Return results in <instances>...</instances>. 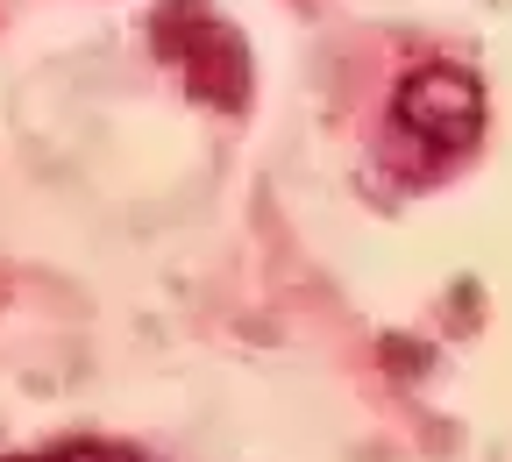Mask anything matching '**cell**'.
<instances>
[{"label": "cell", "mask_w": 512, "mask_h": 462, "mask_svg": "<svg viewBox=\"0 0 512 462\" xmlns=\"http://www.w3.org/2000/svg\"><path fill=\"white\" fill-rule=\"evenodd\" d=\"M392 128L427 164H448V157H463L484 136V86L463 72V64H420V72H406L399 93H392Z\"/></svg>", "instance_id": "obj_2"}, {"label": "cell", "mask_w": 512, "mask_h": 462, "mask_svg": "<svg viewBox=\"0 0 512 462\" xmlns=\"http://www.w3.org/2000/svg\"><path fill=\"white\" fill-rule=\"evenodd\" d=\"M150 43L200 107H214V114L249 107V43L214 0H157Z\"/></svg>", "instance_id": "obj_1"}, {"label": "cell", "mask_w": 512, "mask_h": 462, "mask_svg": "<svg viewBox=\"0 0 512 462\" xmlns=\"http://www.w3.org/2000/svg\"><path fill=\"white\" fill-rule=\"evenodd\" d=\"M8 462H143V455H136V448H121V441H93V434H79V441H50V448L8 455Z\"/></svg>", "instance_id": "obj_3"}]
</instances>
